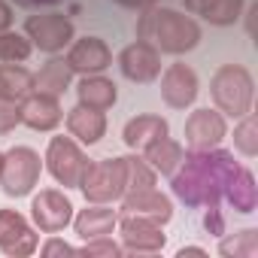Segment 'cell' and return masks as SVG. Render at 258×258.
I'll list each match as a JSON object with an SVG mask.
<instances>
[{
	"label": "cell",
	"instance_id": "obj_1",
	"mask_svg": "<svg viewBox=\"0 0 258 258\" xmlns=\"http://www.w3.org/2000/svg\"><path fill=\"white\" fill-rule=\"evenodd\" d=\"M240 164L234 161L231 152L213 146V149H191L185 152L182 164L176 167V173H170V185L173 195L179 201H185L188 207H219L225 182L231 179V173Z\"/></svg>",
	"mask_w": 258,
	"mask_h": 258
},
{
	"label": "cell",
	"instance_id": "obj_2",
	"mask_svg": "<svg viewBox=\"0 0 258 258\" xmlns=\"http://www.w3.org/2000/svg\"><path fill=\"white\" fill-rule=\"evenodd\" d=\"M137 40L152 43L158 52L167 55H182L191 52L201 43V25L176 10H155L143 7V16L137 22Z\"/></svg>",
	"mask_w": 258,
	"mask_h": 258
},
{
	"label": "cell",
	"instance_id": "obj_3",
	"mask_svg": "<svg viewBox=\"0 0 258 258\" xmlns=\"http://www.w3.org/2000/svg\"><path fill=\"white\" fill-rule=\"evenodd\" d=\"M210 94L216 100V109L222 115L240 118L246 112H252V100H255V82L252 73L240 64H222L210 82Z\"/></svg>",
	"mask_w": 258,
	"mask_h": 258
},
{
	"label": "cell",
	"instance_id": "obj_4",
	"mask_svg": "<svg viewBox=\"0 0 258 258\" xmlns=\"http://www.w3.org/2000/svg\"><path fill=\"white\" fill-rule=\"evenodd\" d=\"M79 188H82V195H85L88 204H112V201H121V195L127 191V167H124V158H97V161H88Z\"/></svg>",
	"mask_w": 258,
	"mask_h": 258
},
{
	"label": "cell",
	"instance_id": "obj_5",
	"mask_svg": "<svg viewBox=\"0 0 258 258\" xmlns=\"http://www.w3.org/2000/svg\"><path fill=\"white\" fill-rule=\"evenodd\" d=\"M40 152L31 146H13L10 152H4L0 158V185H4V195L10 198H25L34 191V185L40 182Z\"/></svg>",
	"mask_w": 258,
	"mask_h": 258
},
{
	"label": "cell",
	"instance_id": "obj_6",
	"mask_svg": "<svg viewBox=\"0 0 258 258\" xmlns=\"http://www.w3.org/2000/svg\"><path fill=\"white\" fill-rule=\"evenodd\" d=\"M46 170L52 173V179L64 188H79L82 173H85V152L76 146L73 137H52L46 146Z\"/></svg>",
	"mask_w": 258,
	"mask_h": 258
},
{
	"label": "cell",
	"instance_id": "obj_7",
	"mask_svg": "<svg viewBox=\"0 0 258 258\" xmlns=\"http://www.w3.org/2000/svg\"><path fill=\"white\" fill-rule=\"evenodd\" d=\"M25 37H28L40 52L55 55V52H61L64 46L73 43L76 28H73V22H70L67 16H61V13H43V16H31V19L25 22Z\"/></svg>",
	"mask_w": 258,
	"mask_h": 258
},
{
	"label": "cell",
	"instance_id": "obj_8",
	"mask_svg": "<svg viewBox=\"0 0 258 258\" xmlns=\"http://www.w3.org/2000/svg\"><path fill=\"white\" fill-rule=\"evenodd\" d=\"M40 246L37 231L31 228V222L16 213V210H0V252L10 258H28L34 255Z\"/></svg>",
	"mask_w": 258,
	"mask_h": 258
},
{
	"label": "cell",
	"instance_id": "obj_9",
	"mask_svg": "<svg viewBox=\"0 0 258 258\" xmlns=\"http://www.w3.org/2000/svg\"><path fill=\"white\" fill-rule=\"evenodd\" d=\"M115 225H118V237H121L124 252H158L167 243V234L152 219L124 213L121 219H115Z\"/></svg>",
	"mask_w": 258,
	"mask_h": 258
},
{
	"label": "cell",
	"instance_id": "obj_10",
	"mask_svg": "<svg viewBox=\"0 0 258 258\" xmlns=\"http://www.w3.org/2000/svg\"><path fill=\"white\" fill-rule=\"evenodd\" d=\"M31 219L40 231L46 234H58L73 222V204L64 191L55 188H43L40 195H34L31 201Z\"/></svg>",
	"mask_w": 258,
	"mask_h": 258
},
{
	"label": "cell",
	"instance_id": "obj_11",
	"mask_svg": "<svg viewBox=\"0 0 258 258\" xmlns=\"http://www.w3.org/2000/svg\"><path fill=\"white\" fill-rule=\"evenodd\" d=\"M182 134H185V143L191 149H213L228 137V121H225V115L219 109L201 106L185 118Z\"/></svg>",
	"mask_w": 258,
	"mask_h": 258
},
{
	"label": "cell",
	"instance_id": "obj_12",
	"mask_svg": "<svg viewBox=\"0 0 258 258\" xmlns=\"http://www.w3.org/2000/svg\"><path fill=\"white\" fill-rule=\"evenodd\" d=\"M118 70H121L124 79H131V82H152L161 73V52L152 43L137 40V43L121 49Z\"/></svg>",
	"mask_w": 258,
	"mask_h": 258
},
{
	"label": "cell",
	"instance_id": "obj_13",
	"mask_svg": "<svg viewBox=\"0 0 258 258\" xmlns=\"http://www.w3.org/2000/svg\"><path fill=\"white\" fill-rule=\"evenodd\" d=\"M198 91H201V82H198V73L188 64L176 61V64H170L164 70V76H161V97H164L167 106L185 109V106H191L198 100Z\"/></svg>",
	"mask_w": 258,
	"mask_h": 258
},
{
	"label": "cell",
	"instance_id": "obj_14",
	"mask_svg": "<svg viewBox=\"0 0 258 258\" xmlns=\"http://www.w3.org/2000/svg\"><path fill=\"white\" fill-rule=\"evenodd\" d=\"M64 61L73 73L88 76V73H103L112 64V52L100 37H82V40L70 43V52H67Z\"/></svg>",
	"mask_w": 258,
	"mask_h": 258
},
{
	"label": "cell",
	"instance_id": "obj_15",
	"mask_svg": "<svg viewBox=\"0 0 258 258\" xmlns=\"http://www.w3.org/2000/svg\"><path fill=\"white\" fill-rule=\"evenodd\" d=\"M121 210L134 213L143 219H152L158 225H167L173 219V201L167 195H161L155 185L152 188H137V191H124L121 195Z\"/></svg>",
	"mask_w": 258,
	"mask_h": 258
},
{
	"label": "cell",
	"instance_id": "obj_16",
	"mask_svg": "<svg viewBox=\"0 0 258 258\" xmlns=\"http://www.w3.org/2000/svg\"><path fill=\"white\" fill-rule=\"evenodd\" d=\"M64 118L61 112V103L58 97L52 94H40V91H31L25 100H22V121L28 127H34V131H52V127H58Z\"/></svg>",
	"mask_w": 258,
	"mask_h": 258
},
{
	"label": "cell",
	"instance_id": "obj_17",
	"mask_svg": "<svg viewBox=\"0 0 258 258\" xmlns=\"http://www.w3.org/2000/svg\"><path fill=\"white\" fill-rule=\"evenodd\" d=\"M67 131L79 143L91 146V143H97L106 134V115L100 109H91V106H82L79 103V106H73L67 112Z\"/></svg>",
	"mask_w": 258,
	"mask_h": 258
},
{
	"label": "cell",
	"instance_id": "obj_18",
	"mask_svg": "<svg viewBox=\"0 0 258 258\" xmlns=\"http://www.w3.org/2000/svg\"><path fill=\"white\" fill-rule=\"evenodd\" d=\"M167 131H170L167 118H161V115H137L121 127V140L131 149H146L152 140L164 137Z\"/></svg>",
	"mask_w": 258,
	"mask_h": 258
},
{
	"label": "cell",
	"instance_id": "obj_19",
	"mask_svg": "<svg viewBox=\"0 0 258 258\" xmlns=\"http://www.w3.org/2000/svg\"><path fill=\"white\" fill-rule=\"evenodd\" d=\"M76 94H79V103H82V106H91V109L106 112V109L115 103L118 88H115L112 79H106V76H100V73H88V76H82Z\"/></svg>",
	"mask_w": 258,
	"mask_h": 258
},
{
	"label": "cell",
	"instance_id": "obj_20",
	"mask_svg": "<svg viewBox=\"0 0 258 258\" xmlns=\"http://www.w3.org/2000/svg\"><path fill=\"white\" fill-rule=\"evenodd\" d=\"M73 228L82 240H94V237H106L115 228V213L106 204H91L85 210H79V216H73Z\"/></svg>",
	"mask_w": 258,
	"mask_h": 258
},
{
	"label": "cell",
	"instance_id": "obj_21",
	"mask_svg": "<svg viewBox=\"0 0 258 258\" xmlns=\"http://www.w3.org/2000/svg\"><path fill=\"white\" fill-rule=\"evenodd\" d=\"M185 10L195 16H204L210 25L228 28L243 16V0H182Z\"/></svg>",
	"mask_w": 258,
	"mask_h": 258
},
{
	"label": "cell",
	"instance_id": "obj_22",
	"mask_svg": "<svg viewBox=\"0 0 258 258\" xmlns=\"http://www.w3.org/2000/svg\"><path fill=\"white\" fill-rule=\"evenodd\" d=\"M222 195L231 201V207L237 213H255V207H258V185H255V176L246 167H237L231 173Z\"/></svg>",
	"mask_w": 258,
	"mask_h": 258
},
{
	"label": "cell",
	"instance_id": "obj_23",
	"mask_svg": "<svg viewBox=\"0 0 258 258\" xmlns=\"http://www.w3.org/2000/svg\"><path fill=\"white\" fill-rule=\"evenodd\" d=\"M143 155H146V161H149V167H152L155 173H164V176H170V173H176V167L182 164V158H185V149H182L176 140H170V137L164 134V137L152 140V143L143 149Z\"/></svg>",
	"mask_w": 258,
	"mask_h": 258
},
{
	"label": "cell",
	"instance_id": "obj_24",
	"mask_svg": "<svg viewBox=\"0 0 258 258\" xmlns=\"http://www.w3.org/2000/svg\"><path fill=\"white\" fill-rule=\"evenodd\" d=\"M70 79H73V70L67 67V61H61V58H49V61L40 67V73H34V91H40V94H52V97H61V94L67 91Z\"/></svg>",
	"mask_w": 258,
	"mask_h": 258
},
{
	"label": "cell",
	"instance_id": "obj_25",
	"mask_svg": "<svg viewBox=\"0 0 258 258\" xmlns=\"http://www.w3.org/2000/svg\"><path fill=\"white\" fill-rule=\"evenodd\" d=\"M34 91V73L22 64H4L0 61V94L10 100H25Z\"/></svg>",
	"mask_w": 258,
	"mask_h": 258
},
{
	"label": "cell",
	"instance_id": "obj_26",
	"mask_svg": "<svg viewBox=\"0 0 258 258\" xmlns=\"http://www.w3.org/2000/svg\"><path fill=\"white\" fill-rule=\"evenodd\" d=\"M219 255H225V258H255L258 255V231L246 228V231L222 240L219 243Z\"/></svg>",
	"mask_w": 258,
	"mask_h": 258
},
{
	"label": "cell",
	"instance_id": "obj_27",
	"mask_svg": "<svg viewBox=\"0 0 258 258\" xmlns=\"http://www.w3.org/2000/svg\"><path fill=\"white\" fill-rule=\"evenodd\" d=\"M31 52H34V43L25 34L0 31V61L4 64H22L31 58Z\"/></svg>",
	"mask_w": 258,
	"mask_h": 258
},
{
	"label": "cell",
	"instance_id": "obj_28",
	"mask_svg": "<svg viewBox=\"0 0 258 258\" xmlns=\"http://www.w3.org/2000/svg\"><path fill=\"white\" fill-rule=\"evenodd\" d=\"M234 146L246 158H255L258 155V124H255V115L252 112L240 115V124L234 127Z\"/></svg>",
	"mask_w": 258,
	"mask_h": 258
},
{
	"label": "cell",
	"instance_id": "obj_29",
	"mask_svg": "<svg viewBox=\"0 0 258 258\" xmlns=\"http://www.w3.org/2000/svg\"><path fill=\"white\" fill-rule=\"evenodd\" d=\"M124 167H127V191L155 185V170L149 167L146 158H124Z\"/></svg>",
	"mask_w": 258,
	"mask_h": 258
},
{
	"label": "cell",
	"instance_id": "obj_30",
	"mask_svg": "<svg viewBox=\"0 0 258 258\" xmlns=\"http://www.w3.org/2000/svg\"><path fill=\"white\" fill-rule=\"evenodd\" d=\"M79 255H109V258H118L124 255V246H118L115 240L106 237H94V240H85V246L79 249Z\"/></svg>",
	"mask_w": 258,
	"mask_h": 258
},
{
	"label": "cell",
	"instance_id": "obj_31",
	"mask_svg": "<svg viewBox=\"0 0 258 258\" xmlns=\"http://www.w3.org/2000/svg\"><path fill=\"white\" fill-rule=\"evenodd\" d=\"M16 124H22V103L0 94V134H10Z\"/></svg>",
	"mask_w": 258,
	"mask_h": 258
},
{
	"label": "cell",
	"instance_id": "obj_32",
	"mask_svg": "<svg viewBox=\"0 0 258 258\" xmlns=\"http://www.w3.org/2000/svg\"><path fill=\"white\" fill-rule=\"evenodd\" d=\"M204 228H207V234H213V237H225V216H222L219 207H207V213H204Z\"/></svg>",
	"mask_w": 258,
	"mask_h": 258
},
{
	"label": "cell",
	"instance_id": "obj_33",
	"mask_svg": "<svg viewBox=\"0 0 258 258\" xmlns=\"http://www.w3.org/2000/svg\"><path fill=\"white\" fill-rule=\"evenodd\" d=\"M40 252H43L46 258H52V255H79V249H76V246H70V243H64V240H58V237L46 240Z\"/></svg>",
	"mask_w": 258,
	"mask_h": 258
},
{
	"label": "cell",
	"instance_id": "obj_34",
	"mask_svg": "<svg viewBox=\"0 0 258 258\" xmlns=\"http://www.w3.org/2000/svg\"><path fill=\"white\" fill-rule=\"evenodd\" d=\"M10 25H13V7L7 0H0V31H10Z\"/></svg>",
	"mask_w": 258,
	"mask_h": 258
},
{
	"label": "cell",
	"instance_id": "obj_35",
	"mask_svg": "<svg viewBox=\"0 0 258 258\" xmlns=\"http://www.w3.org/2000/svg\"><path fill=\"white\" fill-rule=\"evenodd\" d=\"M185 255H201V258H207V249H201V246H182V249H176V258H185Z\"/></svg>",
	"mask_w": 258,
	"mask_h": 258
},
{
	"label": "cell",
	"instance_id": "obj_36",
	"mask_svg": "<svg viewBox=\"0 0 258 258\" xmlns=\"http://www.w3.org/2000/svg\"><path fill=\"white\" fill-rule=\"evenodd\" d=\"M115 4H121V7H131V10H143V7H152L155 0H115Z\"/></svg>",
	"mask_w": 258,
	"mask_h": 258
},
{
	"label": "cell",
	"instance_id": "obj_37",
	"mask_svg": "<svg viewBox=\"0 0 258 258\" xmlns=\"http://www.w3.org/2000/svg\"><path fill=\"white\" fill-rule=\"evenodd\" d=\"M255 16H258V7H249L246 10V31H249V37L255 34Z\"/></svg>",
	"mask_w": 258,
	"mask_h": 258
},
{
	"label": "cell",
	"instance_id": "obj_38",
	"mask_svg": "<svg viewBox=\"0 0 258 258\" xmlns=\"http://www.w3.org/2000/svg\"><path fill=\"white\" fill-rule=\"evenodd\" d=\"M28 4H58V0H28Z\"/></svg>",
	"mask_w": 258,
	"mask_h": 258
},
{
	"label": "cell",
	"instance_id": "obj_39",
	"mask_svg": "<svg viewBox=\"0 0 258 258\" xmlns=\"http://www.w3.org/2000/svg\"><path fill=\"white\" fill-rule=\"evenodd\" d=\"M0 158H4V152H0Z\"/></svg>",
	"mask_w": 258,
	"mask_h": 258
}]
</instances>
